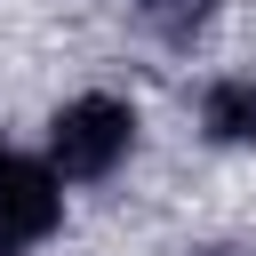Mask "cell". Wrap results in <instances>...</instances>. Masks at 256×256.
<instances>
[{
    "label": "cell",
    "mask_w": 256,
    "mask_h": 256,
    "mask_svg": "<svg viewBox=\"0 0 256 256\" xmlns=\"http://www.w3.org/2000/svg\"><path fill=\"white\" fill-rule=\"evenodd\" d=\"M200 120L216 144H256V80H208Z\"/></svg>",
    "instance_id": "3"
},
{
    "label": "cell",
    "mask_w": 256,
    "mask_h": 256,
    "mask_svg": "<svg viewBox=\"0 0 256 256\" xmlns=\"http://www.w3.org/2000/svg\"><path fill=\"white\" fill-rule=\"evenodd\" d=\"M0 168H8V152H0Z\"/></svg>",
    "instance_id": "5"
},
{
    "label": "cell",
    "mask_w": 256,
    "mask_h": 256,
    "mask_svg": "<svg viewBox=\"0 0 256 256\" xmlns=\"http://www.w3.org/2000/svg\"><path fill=\"white\" fill-rule=\"evenodd\" d=\"M200 256H232V248H200Z\"/></svg>",
    "instance_id": "4"
},
{
    "label": "cell",
    "mask_w": 256,
    "mask_h": 256,
    "mask_svg": "<svg viewBox=\"0 0 256 256\" xmlns=\"http://www.w3.org/2000/svg\"><path fill=\"white\" fill-rule=\"evenodd\" d=\"M0 256H8V248H0Z\"/></svg>",
    "instance_id": "6"
},
{
    "label": "cell",
    "mask_w": 256,
    "mask_h": 256,
    "mask_svg": "<svg viewBox=\"0 0 256 256\" xmlns=\"http://www.w3.org/2000/svg\"><path fill=\"white\" fill-rule=\"evenodd\" d=\"M64 216V184L48 160H8L0 168V248H24V240H48Z\"/></svg>",
    "instance_id": "2"
},
{
    "label": "cell",
    "mask_w": 256,
    "mask_h": 256,
    "mask_svg": "<svg viewBox=\"0 0 256 256\" xmlns=\"http://www.w3.org/2000/svg\"><path fill=\"white\" fill-rule=\"evenodd\" d=\"M128 136H136V112H128L120 96H72V104L48 120V168H56V176L96 184V176H112V168H120Z\"/></svg>",
    "instance_id": "1"
}]
</instances>
